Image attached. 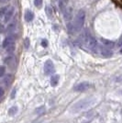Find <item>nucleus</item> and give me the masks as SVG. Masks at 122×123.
Wrapping results in <instances>:
<instances>
[{"mask_svg": "<svg viewBox=\"0 0 122 123\" xmlns=\"http://www.w3.org/2000/svg\"><path fill=\"white\" fill-rule=\"evenodd\" d=\"M34 5L37 7H41L42 6V0H34Z\"/></svg>", "mask_w": 122, "mask_h": 123, "instance_id": "19", "label": "nucleus"}, {"mask_svg": "<svg viewBox=\"0 0 122 123\" xmlns=\"http://www.w3.org/2000/svg\"><path fill=\"white\" fill-rule=\"evenodd\" d=\"M33 18H34V15H33V13L31 12L30 10H26L25 12V20L27 22H30V21L33 20Z\"/></svg>", "mask_w": 122, "mask_h": 123, "instance_id": "10", "label": "nucleus"}, {"mask_svg": "<svg viewBox=\"0 0 122 123\" xmlns=\"http://www.w3.org/2000/svg\"><path fill=\"white\" fill-rule=\"evenodd\" d=\"M6 50L7 52H12V51H14V50H15V44H14V45H11V46H9V47H7Z\"/></svg>", "mask_w": 122, "mask_h": 123, "instance_id": "20", "label": "nucleus"}, {"mask_svg": "<svg viewBox=\"0 0 122 123\" xmlns=\"http://www.w3.org/2000/svg\"><path fill=\"white\" fill-rule=\"evenodd\" d=\"M41 44H42L43 47H47V41H46L45 40H43V41H41Z\"/></svg>", "mask_w": 122, "mask_h": 123, "instance_id": "24", "label": "nucleus"}, {"mask_svg": "<svg viewBox=\"0 0 122 123\" xmlns=\"http://www.w3.org/2000/svg\"><path fill=\"white\" fill-rule=\"evenodd\" d=\"M100 51V53L104 57H111L112 56V51H110L109 48H107L106 46H98V49Z\"/></svg>", "mask_w": 122, "mask_h": 123, "instance_id": "7", "label": "nucleus"}, {"mask_svg": "<svg viewBox=\"0 0 122 123\" xmlns=\"http://www.w3.org/2000/svg\"><path fill=\"white\" fill-rule=\"evenodd\" d=\"M95 98H84L82 100H79L78 102L74 103L73 105V107L71 108V112L75 114V113H79L83 111V110H85L88 108H90L92 105L95 103Z\"/></svg>", "mask_w": 122, "mask_h": 123, "instance_id": "3", "label": "nucleus"}, {"mask_svg": "<svg viewBox=\"0 0 122 123\" xmlns=\"http://www.w3.org/2000/svg\"><path fill=\"white\" fill-rule=\"evenodd\" d=\"M15 44V39L13 36H8L6 37L4 41H3V48L6 49L7 47L11 46V45H14Z\"/></svg>", "mask_w": 122, "mask_h": 123, "instance_id": "9", "label": "nucleus"}, {"mask_svg": "<svg viewBox=\"0 0 122 123\" xmlns=\"http://www.w3.org/2000/svg\"><path fill=\"white\" fill-rule=\"evenodd\" d=\"M117 81H121V82H122V79H121V80H117Z\"/></svg>", "mask_w": 122, "mask_h": 123, "instance_id": "28", "label": "nucleus"}, {"mask_svg": "<svg viewBox=\"0 0 122 123\" xmlns=\"http://www.w3.org/2000/svg\"><path fill=\"white\" fill-rule=\"evenodd\" d=\"M8 7H9V6H5V7H3L2 9H0V16H1V17H4L6 10L8 9Z\"/></svg>", "mask_w": 122, "mask_h": 123, "instance_id": "18", "label": "nucleus"}, {"mask_svg": "<svg viewBox=\"0 0 122 123\" xmlns=\"http://www.w3.org/2000/svg\"><path fill=\"white\" fill-rule=\"evenodd\" d=\"M14 13H15V8H14L13 6H9L8 9L6 12V14L4 15V17H3V18H4V22H5V23H7V22L12 18Z\"/></svg>", "mask_w": 122, "mask_h": 123, "instance_id": "6", "label": "nucleus"}, {"mask_svg": "<svg viewBox=\"0 0 122 123\" xmlns=\"http://www.w3.org/2000/svg\"><path fill=\"white\" fill-rule=\"evenodd\" d=\"M78 42L79 44L84 46L85 48H86L87 50L94 52H97V49H98V44L97 42V40L92 36L91 34L88 32L87 31H85V32H83L79 39H78Z\"/></svg>", "mask_w": 122, "mask_h": 123, "instance_id": "1", "label": "nucleus"}, {"mask_svg": "<svg viewBox=\"0 0 122 123\" xmlns=\"http://www.w3.org/2000/svg\"><path fill=\"white\" fill-rule=\"evenodd\" d=\"M17 112H18V107H16V106H13V107L9 108V110H8V114H9L10 116H14Z\"/></svg>", "mask_w": 122, "mask_h": 123, "instance_id": "16", "label": "nucleus"}, {"mask_svg": "<svg viewBox=\"0 0 122 123\" xmlns=\"http://www.w3.org/2000/svg\"><path fill=\"white\" fill-rule=\"evenodd\" d=\"M3 95H4V89L2 87H0V98L3 97Z\"/></svg>", "mask_w": 122, "mask_h": 123, "instance_id": "23", "label": "nucleus"}, {"mask_svg": "<svg viewBox=\"0 0 122 123\" xmlns=\"http://www.w3.org/2000/svg\"><path fill=\"white\" fill-rule=\"evenodd\" d=\"M58 82H59V76H58V75H53V76H51V85L52 86H57Z\"/></svg>", "mask_w": 122, "mask_h": 123, "instance_id": "13", "label": "nucleus"}, {"mask_svg": "<svg viewBox=\"0 0 122 123\" xmlns=\"http://www.w3.org/2000/svg\"><path fill=\"white\" fill-rule=\"evenodd\" d=\"M68 2H69V0H59V6L61 7V9H64L66 7Z\"/></svg>", "mask_w": 122, "mask_h": 123, "instance_id": "15", "label": "nucleus"}, {"mask_svg": "<svg viewBox=\"0 0 122 123\" xmlns=\"http://www.w3.org/2000/svg\"><path fill=\"white\" fill-rule=\"evenodd\" d=\"M11 81H12V76H11L10 74H6V75H5L4 78H3V83L5 84L6 86H8L10 85Z\"/></svg>", "mask_w": 122, "mask_h": 123, "instance_id": "11", "label": "nucleus"}, {"mask_svg": "<svg viewBox=\"0 0 122 123\" xmlns=\"http://www.w3.org/2000/svg\"><path fill=\"white\" fill-rule=\"evenodd\" d=\"M90 87V84L87 82H83L80 84H77L75 86L73 87V90L77 91V92H84L86 91L87 89Z\"/></svg>", "mask_w": 122, "mask_h": 123, "instance_id": "5", "label": "nucleus"}, {"mask_svg": "<svg viewBox=\"0 0 122 123\" xmlns=\"http://www.w3.org/2000/svg\"><path fill=\"white\" fill-rule=\"evenodd\" d=\"M120 53H122V48L120 49Z\"/></svg>", "mask_w": 122, "mask_h": 123, "instance_id": "27", "label": "nucleus"}, {"mask_svg": "<svg viewBox=\"0 0 122 123\" xmlns=\"http://www.w3.org/2000/svg\"><path fill=\"white\" fill-rule=\"evenodd\" d=\"M15 93H16V90L14 89V90H13V94L11 95V98H14V97H15Z\"/></svg>", "mask_w": 122, "mask_h": 123, "instance_id": "25", "label": "nucleus"}, {"mask_svg": "<svg viewBox=\"0 0 122 123\" xmlns=\"http://www.w3.org/2000/svg\"><path fill=\"white\" fill-rule=\"evenodd\" d=\"M6 30H7V32H9V33H11V32H14V31H15V30H16V23H15V22H12V23H10L9 25L7 26Z\"/></svg>", "mask_w": 122, "mask_h": 123, "instance_id": "14", "label": "nucleus"}, {"mask_svg": "<svg viewBox=\"0 0 122 123\" xmlns=\"http://www.w3.org/2000/svg\"><path fill=\"white\" fill-rule=\"evenodd\" d=\"M7 1H9V0H0V2H3V3L4 2H7Z\"/></svg>", "mask_w": 122, "mask_h": 123, "instance_id": "26", "label": "nucleus"}, {"mask_svg": "<svg viewBox=\"0 0 122 123\" xmlns=\"http://www.w3.org/2000/svg\"><path fill=\"white\" fill-rule=\"evenodd\" d=\"M5 72H6V68L4 66H0V77L3 76L4 74H5Z\"/></svg>", "mask_w": 122, "mask_h": 123, "instance_id": "21", "label": "nucleus"}, {"mask_svg": "<svg viewBox=\"0 0 122 123\" xmlns=\"http://www.w3.org/2000/svg\"><path fill=\"white\" fill-rule=\"evenodd\" d=\"M35 112L38 114V115H40V114H43V113L45 112V107H40V108H37L35 109Z\"/></svg>", "mask_w": 122, "mask_h": 123, "instance_id": "17", "label": "nucleus"}, {"mask_svg": "<svg viewBox=\"0 0 122 123\" xmlns=\"http://www.w3.org/2000/svg\"><path fill=\"white\" fill-rule=\"evenodd\" d=\"M85 12L81 9V10L78 11L73 21L68 24V26H67L68 31L72 34L79 31L85 24Z\"/></svg>", "mask_w": 122, "mask_h": 123, "instance_id": "2", "label": "nucleus"}, {"mask_svg": "<svg viewBox=\"0 0 122 123\" xmlns=\"http://www.w3.org/2000/svg\"><path fill=\"white\" fill-rule=\"evenodd\" d=\"M102 42H103V44H104V46H106L107 48H113L114 45H115V43L113 42V41H107V40H104V39H102Z\"/></svg>", "mask_w": 122, "mask_h": 123, "instance_id": "12", "label": "nucleus"}, {"mask_svg": "<svg viewBox=\"0 0 122 123\" xmlns=\"http://www.w3.org/2000/svg\"><path fill=\"white\" fill-rule=\"evenodd\" d=\"M54 71H55V69H54L53 62L51 60L46 61L45 63H44V73H45V74H47V75L51 74L54 73Z\"/></svg>", "mask_w": 122, "mask_h": 123, "instance_id": "4", "label": "nucleus"}, {"mask_svg": "<svg viewBox=\"0 0 122 123\" xmlns=\"http://www.w3.org/2000/svg\"><path fill=\"white\" fill-rule=\"evenodd\" d=\"M29 44H30L29 39H26V40H25V47H26V48H29Z\"/></svg>", "mask_w": 122, "mask_h": 123, "instance_id": "22", "label": "nucleus"}, {"mask_svg": "<svg viewBox=\"0 0 122 123\" xmlns=\"http://www.w3.org/2000/svg\"><path fill=\"white\" fill-rule=\"evenodd\" d=\"M63 18L66 21H71L73 18V8L72 7H65L63 9Z\"/></svg>", "mask_w": 122, "mask_h": 123, "instance_id": "8", "label": "nucleus"}]
</instances>
